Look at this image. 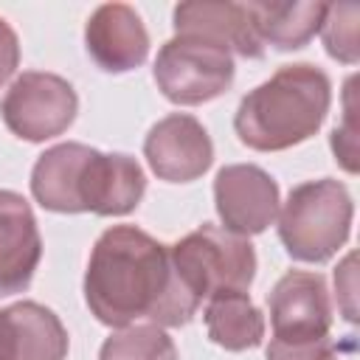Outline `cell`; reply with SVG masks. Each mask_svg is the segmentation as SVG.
I'll return each instance as SVG.
<instances>
[{
  "instance_id": "1",
  "label": "cell",
  "mask_w": 360,
  "mask_h": 360,
  "mask_svg": "<svg viewBox=\"0 0 360 360\" xmlns=\"http://www.w3.org/2000/svg\"><path fill=\"white\" fill-rule=\"evenodd\" d=\"M84 301L110 329L141 321L163 329L186 326L200 307L180 284L169 245L135 225H112L96 239L84 270Z\"/></svg>"
},
{
  "instance_id": "2",
  "label": "cell",
  "mask_w": 360,
  "mask_h": 360,
  "mask_svg": "<svg viewBox=\"0 0 360 360\" xmlns=\"http://www.w3.org/2000/svg\"><path fill=\"white\" fill-rule=\"evenodd\" d=\"M329 104L332 82L321 68L309 62L281 65L239 101L233 129L256 152H284L321 129Z\"/></svg>"
},
{
  "instance_id": "3",
  "label": "cell",
  "mask_w": 360,
  "mask_h": 360,
  "mask_svg": "<svg viewBox=\"0 0 360 360\" xmlns=\"http://www.w3.org/2000/svg\"><path fill=\"white\" fill-rule=\"evenodd\" d=\"M354 202L335 177L307 180L290 188L278 208V239L290 259L323 264L349 239Z\"/></svg>"
},
{
  "instance_id": "4",
  "label": "cell",
  "mask_w": 360,
  "mask_h": 360,
  "mask_svg": "<svg viewBox=\"0 0 360 360\" xmlns=\"http://www.w3.org/2000/svg\"><path fill=\"white\" fill-rule=\"evenodd\" d=\"M172 267L186 292L202 298L225 292H248L256 276V250L248 236H236L217 225H200L180 242L169 245Z\"/></svg>"
},
{
  "instance_id": "5",
  "label": "cell",
  "mask_w": 360,
  "mask_h": 360,
  "mask_svg": "<svg viewBox=\"0 0 360 360\" xmlns=\"http://www.w3.org/2000/svg\"><path fill=\"white\" fill-rule=\"evenodd\" d=\"M233 56L208 39L174 34L155 56L158 90L180 107H197L219 98L233 84Z\"/></svg>"
},
{
  "instance_id": "6",
  "label": "cell",
  "mask_w": 360,
  "mask_h": 360,
  "mask_svg": "<svg viewBox=\"0 0 360 360\" xmlns=\"http://www.w3.org/2000/svg\"><path fill=\"white\" fill-rule=\"evenodd\" d=\"M79 112L73 84L56 73H20L0 101V118L11 135L28 143H42L62 135Z\"/></svg>"
},
{
  "instance_id": "7",
  "label": "cell",
  "mask_w": 360,
  "mask_h": 360,
  "mask_svg": "<svg viewBox=\"0 0 360 360\" xmlns=\"http://www.w3.org/2000/svg\"><path fill=\"white\" fill-rule=\"evenodd\" d=\"M214 208L225 231L236 236L262 233L278 217V183L253 163L222 166L214 177Z\"/></svg>"
},
{
  "instance_id": "8",
  "label": "cell",
  "mask_w": 360,
  "mask_h": 360,
  "mask_svg": "<svg viewBox=\"0 0 360 360\" xmlns=\"http://www.w3.org/2000/svg\"><path fill=\"white\" fill-rule=\"evenodd\" d=\"M143 158L158 180L191 183L214 163V143L205 127L188 112H172L152 124L143 138Z\"/></svg>"
},
{
  "instance_id": "9",
  "label": "cell",
  "mask_w": 360,
  "mask_h": 360,
  "mask_svg": "<svg viewBox=\"0 0 360 360\" xmlns=\"http://www.w3.org/2000/svg\"><path fill=\"white\" fill-rule=\"evenodd\" d=\"M267 309L278 340H315L332 329V301L318 273L287 270L267 292Z\"/></svg>"
},
{
  "instance_id": "10",
  "label": "cell",
  "mask_w": 360,
  "mask_h": 360,
  "mask_svg": "<svg viewBox=\"0 0 360 360\" xmlns=\"http://www.w3.org/2000/svg\"><path fill=\"white\" fill-rule=\"evenodd\" d=\"M96 155L98 149L76 141L45 149L31 169L34 200L56 214H84Z\"/></svg>"
},
{
  "instance_id": "11",
  "label": "cell",
  "mask_w": 360,
  "mask_h": 360,
  "mask_svg": "<svg viewBox=\"0 0 360 360\" xmlns=\"http://www.w3.org/2000/svg\"><path fill=\"white\" fill-rule=\"evenodd\" d=\"M84 48L107 73H127L146 62L149 31L141 14L127 3L98 6L84 25Z\"/></svg>"
},
{
  "instance_id": "12",
  "label": "cell",
  "mask_w": 360,
  "mask_h": 360,
  "mask_svg": "<svg viewBox=\"0 0 360 360\" xmlns=\"http://www.w3.org/2000/svg\"><path fill=\"white\" fill-rule=\"evenodd\" d=\"M42 256L37 217L28 200L0 188V295L28 290Z\"/></svg>"
},
{
  "instance_id": "13",
  "label": "cell",
  "mask_w": 360,
  "mask_h": 360,
  "mask_svg": "<svg viewBox=\"0 0 360 360\" xmlns=\"http://www.w3.org/2000/svg\"><path fill=\"white\" fill-rule=\"evenodd\" d=\"M174 34L200 37L208 42L222 45L228 53H239L245 59H262L264 45L253 31L245 3L231 0H194L180 3L172 11Z\"/></svg>"
},
{
  "instance_id": "14",
  "label": "cell",
  "mask_w": 360,
  "mask_h": 360,
  "mask_svg": "<svg viewBox=\"0 0 360 360\" xmlns=\"http://www.w3.org/2000/svg\"><path fill=\"white\" fill-rule=\"evenodd\" d=\"M68 329L59 315L37 301L0 309V360H65Z\"/></svg>"
},
{
  "instance_id": "15",
  "label": "cell",
  "mask_w": 360,
  "mask_h": 360,
  "mask_svg": "<svg viewBox=\"0 0 360 360\" xmlns=\"http://www.w3.org/2000/svg\"><path fill=\"white\" fill-rule=\"evenodd\" d=\"M245 8L262 45H273L278 51L304 48L321 31L326 14V3H315V0H292V3L259 0V3H245Z\"/></svg>"
},
{
  "instance_id": "16",
  "label": "cell",
  "mask_w": 360,
  "mask_h": 360,
  "mask_svg": "<svg viewBox=\"0 0 360 360\" xmlns=\"http://www.w3.org/2000/svg\"><path fill=\"white\" fill-rule=\"evenodd\" d=\"M146 191V174L141 163L121 152H98L90 177L87 211L98 217H124L138 208Z\"/></svg>"
},
{
  "instance_id": "17",
  "label": "cell",
  "mask_w": 360,
  "mask_h": 360,
  "mask_svg": "<svg viewBox=\"0 0 360 360\" xmlns=\"http://www.w3.org/2000/svg\"><path fill=\"white\" fill-rule=\"evenodd\" d=\"M202 321L211 343L225 352L256 349L264 338V315L248 298V292H225L208 298Z\"/></svg>"
},
{
  "instance_id": "18",
  "label": "cell",
  "mask_w": 360,
  "mask_h": 360,
  "mask_svg": "<svg viewBox=\"0 0 360 360\" xmlns=\"http://www.w3.org/2000/svg\"><path fill=\"white\" fill-rule=\"evenodd\" d=\"M98 360H177V346L163 326L135 323L115 329L101 343Z\"/></svg>"
},
{
  "instance_id": "19",
  "label": "cell",
  "mask_w": 360,
  "mask_h": 360,
  "mask_svg": "<svg viewBox=\"0 0 360 360\" xmlns=\"http://www.w3.org/2000/svg\"><path fill=\"white\" fill-rule=\"evenodd\" d=\"M357 17H360V8L354 3H326V14L321 22V39H323L326 53L343 65H354L360 59Z\"/></svg>"
},
{
  "instance_id": "20",
  "label": "cell",
  "mask_w": 360,
  "mask_h": 360,
  "mask_svg": "<svg viewBox=\"0 0 360 360\" xmlns=\"http://www.w3.org/2000/svg\"><path fill=\"white\" fill-rule=\"evenodd\" d=\"M267 360H338L332 338H315V340H278L273 338L264 352Z\"/></svg>"
},
{
  "instance_id": "21",
  "label": "cell",
  "mask_w": 360,
  "mask_h": 360,
  "mask_svg": "<svg viewBox=\"0 0 360 360\" xmlns=\"http://www.w3.org/2000/svg\"><path fill=\"white\" fill-rule=\"evenodd\" d=\"M352 93H346V124L338 129H332V152H335V160L343 163L346 172H357V135H354V124H352Z\"/></svg>"
},
{
  "instance_id": "22",
  "label": "cell",
  "mask_w": 360,
  "mask_h": 360,
  "mask_svg": "<svg viewBox=\"0 0 360 360\" xmlns=\"http://www.w3.org/2000/svg\"><path fill=\"white\" fill-rule=\"evenodd\" d=\"M20 65V39L14 28L0 17V87L14 76Z\"/></svg>"
}]
</instances>
